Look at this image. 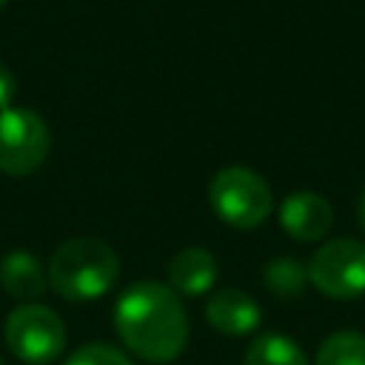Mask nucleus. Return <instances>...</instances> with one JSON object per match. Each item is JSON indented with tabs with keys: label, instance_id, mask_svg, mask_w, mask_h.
<instances>
[{
	"label": "nucleus",
	"instance_id": "nucleus-1",
	"mask_svg": "<svg viewBox=\"0 0 365 365\" xmlns=\"http://www.w3.org/2000/svg\"><path fill=\"white\" fill-rule=\"evenodd\" d=\"M114 328L131 354L157 365L177 359L188 342V319L180 294L157 279H140L120 294Z\"/></svg>",
	"mask_w": 365,
	"mask_h": 365
},
{
	"label": "nucleus",
	"instance_id": "nucleus-2",
	"mask_svg": "<svg viewBox=\"0 0 365 365\" xmlns=\"http://www.w3.org/2000/svg\"><path fill=\"white\" fill-rule=\"evenodd\" d=\"M48 285L71 302H86L103 297L120 274L117 254L94 237H71L54 248L48 257Z\"/></svg>",
	"mask_w": 365,
	"mask_h": 365
},
{
	"label": "nucleus",
	"instance_id": "nucleus-3",
	"mask_svg": "<svg viewBox=\"0 0 365 365\" xmlns=\"http://www.w3.org/2000/svg\"><path fill=\"white\" fill-rule=\"evenodd\" d=\"M211 211L231 228H257L274 208L268 182L248 165H225L208 182Z\"/></svg>",
	"mask_w": 365,
	"mask_h": 365
},
{
	"label": "nucleus",
	"instance_id": "nucleus-4",
	"mask_svg": "<svg viewBox=\"0 0 365 365\" xmlns=\"http://www.w3.org/2000/svg\"><path fill=\"white\" fill-rule=\"evenodd\" d=\"M9 351L31 365L54 362L66 348V322L46 305H17L3 325Z\"/></svg>",
	"mask_w": 365,
	"mask_h": 365
},
{
	"label": "nucleus",
	"instance_id": "nucleus-5",
	"mask_svg": "<svg viewBox=\"0 0 365 365\" xmlns=\"http://www.w3.org/2000/svg\"><path fill=\"white\" fill-rule=\"evenodd\" d=\"M308 279L331 299H354L365 294V242L351 237L328 240L311 257Z\"/></svg>",
	"mask_w": 365,
	"mask_h": 365
},
{
	"label": "nucleus",
	"instance_id": "nucleus-6",
	"mask_svg": "<svg viewBox=\"0 0 365 365\" xmlns=\"http://www.w3.org/2000/svg\"><path fill=\"white\" fill-rule=\"evenodd\" d=\"M51 134L46 120L31 108L0 111V171L9 177H26L48 157Z\"/></svg>",
	"mask_w": 365,
	"mask_h": 365
},
{
	"label": "nucleus",
	"instance_id": "nucleus-7",
	"mask_svg": "<svg viewBox=\"0 0 365 365\" xmlns=\"http://www.w3.org/2000/svg\"><path fill=\"white\" fill-rule=\"evenodd\" d=\"M279 225L302 242L322 240L334 225L331 202L317 191H294L279 205Z\"/></svg>",
	"mask_w": 365,
	"mask_h": 365
},
{
	"label": "nucleus",
	"instance_id": "nucleus-8",
	"mask_svg": "<svg viewBox=\"0 0 365 365\" xmlns=\"http://www.w3.org/2000/svg\"><path fill=\"white\" fill-rule=\"evenodd\" d=\"M205 319L217 334L225 336H245L257 331L262 311L257 299L240 288H220L205 302Z\"/></svg>",
	"mask_w": 365,
	"mask_h": 365
},
{
	"label": "nucleus",
	"instance_id": "nucleus-9",
	"mask_svg": "<svg viewBox=\"0 0 365 365\" xmlns=\"http://www.w3.org/2000/svg\"><path fill=\"white\" fill-rule=\"evenodd\" d=\"M217 259L205 248H182L168 262V285L182 297H200L217 282Z\"/></svg>",
	"mask_w": 365,
	"mask_h": 365
},
{
	"label": "nucleus",
	"instance_id": "nucleus-10",
	"mask_svg": "<svg viewBox=\"0 0 365 365\" xmlns=\"http://www.w3.org/2000/svg\"><path fill=\"white\" fill-rule=\"evenodd\" d=\"M48 274L29 251H11L0 259V288L14 299H34L46 291Z\"/></svg>",
	"mask_w": 365,
	"mask_h": 365
},
{
	"label": "nucleus",
	"instance_id": "nucleus-11",
	"mask_svg": "<svg viewBox=\"0 0 365 365\" xmlns=\"http://www.w3.org/2000/svg\"><path fill=\"white\" fill-rule=\"evenodd\" d=\"M242 365H308L302 348L285 334H259L245 351Z\"/></svg>",
	"mask_w": 365,
	"mask_h": 365
},
{
	"label": "nucleus",
	"instance_id": "nucleus-12",
	"mask_svg": "<svg viewBox=\"0 0 365 365\" xmlns=\"http://www.w3.org/2000/svg\"><path fill=\"white\" fill-rule=\"evenodd\" d=\"M262 279H265V288L274 297H282V299L299 297L302 288L311 282L308 279V265L299 257H291V254L268 259V265L262 271Z\"/></svg>",
	"mask_w": 365,
	"mask_h": 365
},
{
	"label": "nucleus",
	"instance_id": "nucleus-13",
	"mask_svg": "<svg viewBox=\"0 0 365 365\" xmlns=\"http://www.w3.org/2000/svg\"><path fill=\"white\" fill-rule=\"evenodd\" d=\"M314 365H365V334L359 331L331 334L319 345Z\"/></svg>",
	"mask_w": 365,
	"mask_h": 365
},
{
	"label": "nucleus",
	"instance_id": "nucleus-14",
	"mask_svg": "<svg viewBox=\"0 0 365 365\" xmlns=\"http://www.w3.org/2000/svg\"><path fill=\"white\" fill-rule=\"evenodd\" d=\"M66 365H134L120 348L106 342H88L68 354Z\"/></svg>",
	"mask_w": 365,
	"mask_h": 365
},
{
	"label": "nucleus",
	"instance_id": "nucleus-15",
	"mask_svg": "<svg viewBox=\"0 0 365 365\" xmlns=\"http://www.w3.org/2000/svg\"><path fill=\"white\" fill-rule=\"evenodd\" d=\"M14 97H17V80H14V74L0 63V111L11 108Z\"/></svg>",
	"mask_w": 365,
	"mask_h": 365
},
{
	"label": "nucleus",
	"instance_id": "nucleus-16",
	"mask_svg": "<svg viewBox=\"0 0 365 365\" xmlns=\"http://www.w3.org/2000/svg\"><path fill=\"white\" fill-rule=\"evenodd\" d=\"M356 217H359V225H362V231H365V191L359 194V205H356Z\"/></svg>",
	"mask_w": 365,
	"mask_h": 365
},
{
	"label": "nucleus",
	"instance_id": "nucleus-17",
	"mask_svg": "<svg viewBox=\"0 0 365 365\" xmlns=\"http://www.w3.org/2000/svg\"><path fill=\"white\" fill-rule=\"evenodd\" d=\"M3 6H6V0H0V9H3Z\"/></svg>",
	"mask_w": 365,
	"mask_h": 365
},
{
	"label": "nucleus",
	"instance_id": "nucleus-18",
	"mask_svg": "<svg viewBox=\"0 0 365 365\" xmlns=\"http://www.w3.org/2000/svg\"><path fill=\"white\" fill-rule=\"evenodd\" d=\"M0 365H3V356H0Z\"/></svg>",
	"mask_w": 365,
	"mask_h": 365
}]
</instances>
